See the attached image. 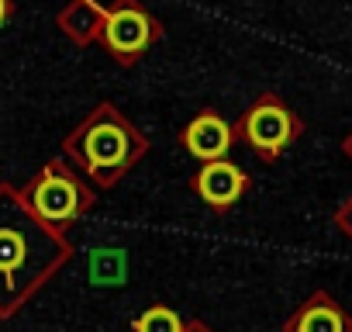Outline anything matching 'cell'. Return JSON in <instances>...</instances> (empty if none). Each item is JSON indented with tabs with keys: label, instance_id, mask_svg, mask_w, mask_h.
<instances>
[{
	"label": "cell",
	"instance_id": "6da1fadb",
	"mask_svg": "<svg viewBox=\"0 0 352 332\" xmlns=\"http://www.w3.org/2000/svg\"><path fill=\"white\" fill-rule=\"evenodd\" d=\"M297 132V121L290 118V111L283 104H259L249 121H245V135L252 145H259L263 152H280Z\"/></svg>",
	"mask_w": 352,
	"mask_h": 332
},
{
	"label": "cell",
	"instance_id": "7a4b0ae2",
	"mask_svg": "<svg viewBox=\"0 0 352 332\" xmlns=\"http://www.w3.org/2000/svg\"><path fill=\"white\" fill-rule=\"evenodd\" d=\"M76 201H80V194H76V187H73L66 177H45V180L35 187V208H38V215L49 218V222L69 218V215L76 211Z\"/></svg>",
	"mask_w": 352,
	"mask_h": 332
},
{
	"label": "cell",
	"instance_id": "30bf717a",
	"mask_svg": "<svg viewBox=\"0 0 352 332\" xmlns=\"http://www.w3.org/2000/svg\"><path fill=\"white\" fill-rule=\"evenodd\" d=\"M21 239L14 232H0V270H14L21 263Z\"/></svg>",
	"mask_w": 352,
	"mask_h": 332
},
{
	"label": "cell",
	"instance_id": "8fae6325",
	"mask_svg": "<svg viewBox=\"0 0 352 332\" xmlns=\"http://www.w3.org/2000/svg\"><path fill=\"white\" fill-rule=\"evenodd\" d=\"M342 225H345V229H349V232H352V205H349V208H345V211H342Z\"/></svg>",
	"mask_w": 352,
	"mask_h": 332
},
{
	"label": "cell",
	"instance_id": "52a82bcc",
	"mask_svg": "<svg viewBox=\"0 0 352 332\" xmlns=\"http://www.w3.org/2000/svg\"><path fill=\"white\" fill-rule=\"evenodd\" d=\"M294 332H352V325L328 298H321V301H314L300 311Z\"/></svg>",
	"mask_w": 352,
	"mask_h": 332
},
{
	"label": "cell",
	"instance_id": "8992f818",
	"mask_svg": "<svg viewBox=\"0 0 352 332\" xmlns=\"http://www.w3.org/2000/svg\"><path fill=\"white\" fill-rule=\"evenodd\" d=\"M124 152H128V138L114 125H100L87 138V156L94 166H118L124 159Z\"/></svg>",
	"mask_w": 352,
	"mask_h": 332
},
{
	"label": "cell",
	"instance_id": "ba28073f",
	"mask_svg": "<svg viewBox=\"0 0 352 332\" xmlns=\"http://www.w3.org/2000/svg\"><path fill=\"white\" fill-rule=\"evenodd\" d=\"M124 256L118 253V249H100L97 256H94V280L97 284H121L124 277Z\"/></svg>",
	"mask_w": 352,
	"mask_h": 332
},
{
	"label": "cell",
	"instance_id": "4fadbf2b",
	"mask_svg": "<svg viewBox=\"0 0 352 332\" xmlns=\"http://www.w3.org/2000/svg\"><path fill=\"white\" fill-rule=\"evenodd\" d=\"M349 156H352V138H349Z\"/></svg>",
	"mask_w": 352,
	"mask_h": 332
},
{
	"label": "cell",
	"instance_id": "7c38bea8",
	"mask_svg": "<svg viewBox=\"0 0 352 332\" xmlns=\"http://www.w3.org/2000/svg\"><path fill=\"white\" fill-rule=\"evenodd\" d=\"M4 11H8V8H4V0H0V18H4Z\"/></svg>",
	"mask_w": 352,
	"mask_h": 332
},
{
	"label": "cell",
	"instance_id": "5b68a950",
	"mask_svg": "<svg viewBox=\"0 0 352 332\" xmlns=\"http://www.w3.org/2000/svg\"><path fill=\"white\" fill-rule=\"evenodd\" d=\"M107 42L118 52H138L148 42V21L138 11H118L107 21Z\"/></svg>",
	"mask_w": 352,
	"mask_h": 332
},
{
	"label": "cell",
	"instance_id": "9c48e42d",
	"mask_svg": "<svg viewBox=\"0 0 352 332\" xmlns=\"http://www.w3.org/2000/svg\"><path fill=\"white\" fill-rule=\"evenodd\" d=\"M135 329L138 332H180V318H176L169 308H152L138 318Z\"/></svg>",
	"mask_w": 352,
	"mask_h": 332
},
{
	"label": "cell",
	"instance_id": "3957f363",
	"mask_svg": "<svg viewBox=\"0 0 352 332\" xmlns=\"http://www.w3.org/2000/svg\"><path fill=\"white\" fill-rule=\"evenodd\" d=\"M197 187H201V194L211 205L225 208V205H232L242 194V174L235 170V166H228V163H211V166H204V170H201Z\"/></svg>",
	"mask_w": 352,
	"mask_h": 332
},
{
	"label": "cell",
	"instance_id": "277c9868",
	"mask_svg": "<svg viewBox=\"0 0 352 332\" xmlns=\"http://www.w3.org/2000/svg\"><path fill=\"white\" fill-rule=\"evenodd\" d=\"M187 149L201 159H218L225 149H228V125L214 114H204L197 118L190 128H187Z\"/></svg>",
	"mask_w": 352,
	"mask_h": 332
}]
</instances>
